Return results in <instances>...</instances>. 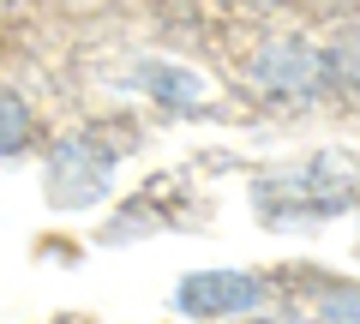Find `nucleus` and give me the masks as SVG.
<instances>
[{
    "label": "nucleus",
    "instance_id": "nucleus-8",
    "mask_svg": "<svg viewBox=\"0 0 360 324\" xmlns=\"http://www.w3.org/2000/svg\"><path fill=\"white\" fill-rule=\"evenodd\" d=\"M307 324H360V283L312 276L307 283Z\"/></svg>",
    "mask_w": 360,
    "mask_h": 324
},
{
    "label": "nucleus",
    "instance_id": "nucleus-7",
    "mask_svg": "<svg viewBox=\"0 0 360 324\" xmlns=\"http://www.w3.org/2000/svg\"><path fill=\"white\" fill-rule=\"evenodd\" d=\"M42 144V115L18 84H0V162H18Z\"/></svg>",
    "mask_w": 360,
    "mask_h": 324
},
{
    "label": "nucleus",
    "instance_id": "nucleus-5",
    "mask_svg": "<svg viewBox=\"0 0 360 324\" xmlns=\"http://www.w3.org/2000/svg\"><path fill=\"white\" fill-rule=\"evenodd\" d=\"M139 91L150 103H162L168 115H198V108H210L205 72H193V66H180V60H144L139 66Z\"/></svg>",
    "mask_w": 360,
    "mask_h": 324
},
{
    "label": "nucleus",
    "instance_id": "nucleus-6",
    "mask_svg": "<svg viewBox=\"0 0 360 324\" xmlns=\"http://www.w3.org/2000/svg\"><path fill=\"white\" fill-rule=\"evenodd\" d=\"M319 72H324V103L360 108V30L336 25L330 37H319Z\"/></svg>",
    "mask_w": 360,
    "mask_h": 324
},
{
    "label": "nucleus",
    "instance_id": "nucleus-9",
    "mask_svg": "<svg viewBox=\"0 0 360 324\" xmlns=\"http://www.w3.org/2000/svg\"><path fill=\"white\" fill-rule=\"evenodd\" d=\"M246 13H288V6H295V0H240Z\"/></svg>",
    "mask_w": 360,
    "mask_h": 324
},
{
    "label": "nucleus",
    "instance_id": "nucleus-1",
    "mask_svg": "<svg viewBox=\"0 0 360 324\" xmlns=\"http://www.w3.org/2000/svg\"><path fill=\"white\" fill-rule=\"evenodd\" d=\"M252 205L270 228H312V222L348 216L360 205V156L348 150H312L288 169L258 174Z\"/></svg>",
    "mask_w": 360,
    "mask_h": 324
},
{
    "label": "nucleus",
    "instance_id": "nucleus-2",
    "mask_svg": "<svg viewBox=\"0 0 360 324\" xmlns=\"http://www.w3.org/2000/svg\"><path fill=\"white\" fill-rule=\"evenodd\" d=\"M246 96L264 103L270 115H307L324 103V72H319V37L307 30H264L240 54Z\"/></svg>",
    "mask_w": 360,
    "mask_h": 324
},
{
    "label": "nucleus",
    "instance_id": "nucleus-3",
    "mask_svg": "<svg viewBox=\"0 0 360 324\" xmlns=\"http://www.w3.org/2000/svg\"><path fill=\"white\" fill-rule=\"evenodd\" d=\"M115 169H120V150L90 127H72V132H54L49 150H42V193H49L54 210H84L115 186Z\"/></svg>",
    "mask_w": 360,
    "mask_h": 324
},
{
    "label": "nucleus",
    "instance_id": "nucleus-4",
    "mask_svg": "<svg viewBox=\"0 0 360 324\" xmlns=\"http://www.w3.org/2000/svg\"><path fill=\"white\" fill-rule=\"evenodd\" d=\"M264 306H270V283L258 271H193L174 283V312H186L193 324L258 318Z\"/></svg>",
    "mask_w": 360,
    "mask_h": 324
}]
</instances>
